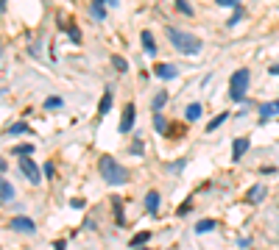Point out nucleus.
<instances>
[{
  "mask_svg": "<svg viewBox=\"0 0 279 250\" xmlns=\"http://www.w3.org/2000/svg\"><path fill=\"white\" fill-rule=\"evenodd\" d=\"M168 39L170 45L184 56H198L201 53V39L195 34H187V31H176V28H168Z\"/></svg>",
  "mask_w": 279,
  "mask_h": 250,
  "instance_id": "1",
  "label": "nucleus"
},
{
  "mask_svg": "<svg viewBox=\"0 0 279 250\" xmlns=\"http://www.w3.org/2000/svg\"><path fill=\"white\" fill-rule=\"evenodd\" d=\"M98 167H101V175H103V181H106L109 186H123L128 181V170L123 164H117L112 156H103Z\"/></svg>",
  "mask_w": 279,
  "mask_h": 250,
  "instance_id": "2",
  "label": "nucleus"
},
{
  "mask_svg": "<svg viewBox=\"0 0 279 250\" xmlns=\"http://www.w3.org/2000/svg\"><path fill=\"white\" fill-rule=\"evenodd\" d=\"M249 83H251L249 70H237L235 75H232V81H229V97H232V100H235V103L246 100V89H249Z\"/></svg>",
  "mask_w": 279,
  "mask_h": 250,
  "instance_id": "3",
  "label": "nucleus"
},
{
  "mask_svg": "<svg viewBox=\"0 0 279 250\" xmlns=\"http://www.w3.org/2000/svg\"><path fill=\"white\" fill-rule=\"evenodd\" d=\"M20 159H23V161H20V173H23L25 178L31 181V184H39V181H42V175H39V167L34 164L28 156H20Z\"/></svg>",
  "mask_w": 279,
  "mask_h": 250,
  "instance_id": "4",
  "label": "nucleus"
},
{
  "mask_svg": "<svg viewBox=\"0 0 279 250\" xmlns=\"http://www.w3.org/2000/svg\"><path fill=\"white\" fill-rule=\"evenodd\" d=\"M9 228H12V231H20V233H34L37 231L34 220H28V217H14V220L9 222Z\"/></svg>",
  "mask_w": 279,
  "mask_h": 250,
  "instance_id": "5",
  "label": "nucleus"
},
{
  "mask_svg": "<svg viewBox=\"0 0 279 250\" xmlns=\"http://www.w3.org/2000/svg\"><path fill=\"white\" fill-rule=\"evenodd\" d=\"M134 117H137V108H134V103H128L126 108H123V119H120V134H128L134 125Z\"/></svg>",
  "mask_w": 279,
  "mask_h": 250,
  "instance_id": "6",
  "label": "nucleus"
},
{
  "mask_svg": "<svg viewBox=\"0 0 279 250\" xmlns=\"http://www.w3.org/2000/svg\"><path fill=\"white\" fill-rule=\"evenodd\" d=\"M249 142H251L249 137H237L235 142H232V161H240L243 159V153L249 150Z\"/></svg>",
  "mask_w": 279,
  "mask_h": 250,
  "instance_id": "7",
  "label": "nucleus"
},
{
  "mask_svg": "<svg viewBox=\"0 0 279 250\" xmlns=\"http://www.w3.org/2000/svg\"><path fill=\"white\" fill-rule=\"evenodd\" d=\"M154 75L162 78V81H170V78L179 75V70H176L173 64H157V67H154Z\"/></svg>",
  "mask_w": 279,
  "mask_h": 250,
  "instance_id": "8",
  "label": "nucleus"
},
{
  "mask_svg": "<svg viewBox=\"0 0 279 250\" xmlns=\"http://www.w3.org/2000/svg\"><path fill=\"white\" fill-rule=\"evenodd\" d=\"M273 114H279V100H273V103H262V106H260V122H268V119H271Z\"/></svg>",
  "mask_w": 279,
  "mask_h": 250,
  "instance_id": "9",
  "label": "nucleus"
},
{
  "mask_svg": "<svg viewBox=\"0 0 279 250\" xmlns=\"http://www.w3.org/2000/svg\"><path fill=\"white\" fill-rule=\"evenodd\" d=\"M112 103H115V95H112V89H106V92H103V97H101V103H98V114L103 117V114L112 108Z\"/></svg>",
  "mask_w": 279,
  "mask_h": 250,
  "instance_id": "10",
  "label": "nucleus"
},
{
  "mask_svg": "<svg viewBox=\"0 0 279 250\" xmlns=\"http://www.w3.org/2000/svg\"><path fill=\"white\" fill-rule=\"evenodd\" d=\"M143 48H146V53L148 56H157V42H154V36H151V31H143Z\"/></svg>",
  "mask_w": 279,
  "mask_h": 250,
  "instance_id": "11",
  "label": "nucleus"
},
{
  "mask_svg": "<svg viewBox=\"0 0 279 250\" xmlns=\"http://www.w3.org/2000/svg\"><path fill=\"white\" fill-rule=\"evenodd\" d=\"M9 200H14V186L0 178V203H9Z\"/></svg>",
  "mask_w": 279,
  "mask_h": 250,
  "instance_id": "12",
  "label": "nucleus"
},
{
  "mask_svg": "<svg viewBox=\"0 0 279 250\" xmlns=\"http://www.w3.org/2000/svg\"><path fill=\"white\" fill-rule=\"evenodd\" d=\"M146 208H148V214H157L159 211V195L157 192H148L146 195Z\"/></svg>",
  "mask_w": 279,
  "mask_h": 250,
  "instance_id": "13",
  "label": "nucleus"
},
{
  "mask_svg": "<svg viewBox=\"0 0 279 250\" xmlns=\"http://www.w3.org/2000/svg\"><path fill=\"white\" fill-rule=\"evenodd\" d=\"M262 197H265V186H260V184H257V186H251V189H249L246 200H249V203H260Z\"/></svg>",
  "mask_w": 279,
  "mask_h": 250,
  "instance_id": "14",
  "label": "nucleus"
},
{
  "mask_svg": "<svg viewBox=\"0 0 279 250\" xmlns=\"http://www.w3.org/2000/svg\"><path fill=\"white\" fill-rule=\"evenodd\" d=\"M90 14H92V17H95V20H103V17H106V9H103V3H101V0H92Z\"/></svg>",
  "mask_w": 279,
  "mask_h": 250,
  "instance_id": "15",
  "label": "nucleus"
},
{
  "mask_svg": "<svg viewBox=\"0 0 279 250\" xmlns=\"http://www.w3.org/2000/svg\"><path fill=\"white\" fill-rule=\"evenodd\" d=\"M154 131H157V134H165V131H168V122H165V117H162L159 111H154Z\"/></svg>",
  "mask_w": 279,
  "mask_h": 250,
  "instance_id": "16",
  "label": "nucleus"
},
{
  "mask_svg": "<svg viewBox=\"0 0 279 250\" xmlns=\"http://www.w3.org/2000/svg\"><path fill=\"white\" fill-rule=\"evenodd\" d=\"M213 228H218V220H198L195 231H198V233H206V231H213Z\"/></svg>",
  "mask_w": 279,
  "mask_h": 250,
  "instance_id": "17",
  "label": "nucleus"
},
{
  "mask_svg": "<svg viewBox=\"0 0 279 250\" xmlns=\"http://www.w3.org/2000/svg\"><path fill=\"white\" fill-rule=\"evenodd\" d=\"M184 117H187V119H198L201 117V103H190L187 111H184Z\"/></svg>",
  "mask_w": 279,
  "mask_h": 250,
  "instance_id": "18",
  "label": "nucleus"
},
{
  "mask_svg": "<svg viewBox=\"0 0 279 250\" xmlns=\"http://www.w3.org/2000/svg\"><path fill=\"white\" fill-rule=\"evenodd\" d=\"M226 119H229V111H224V114H218V117L213 119V122L206 125V131H215V128H221V125L226 122Z\"/></svg>",
  "mask_w": 279,
  "mask_h": 250,
  "instance_id": "19",
  "label": "nucleus"
},
{
  "mask_svg": "<svg viewBox=\"0 0 279 250\" xmlns=\"http://www.w3.org/2000/svg\"><path fill=\"white\" fill-rule=\"evenodd\" d=\"M148 239H151V233H148V231H140L137 236L131 239V247H140V244H146Z\"/></svg>",
  "mask_w": 279,
  "mask_h": 250,
  "instance_id": "20",
  "label": "nucleus"
},
{
  "mask_svg": "<svg viewBox=\"0 0 279 250\" xmlns=\"http://www.w3.org/2000/svg\"><path fill=\"white\" fill-rule=\"evenodd\" d=\"M165 100H168V95H165V92H157V97L151 100V108H154V111H159V108L165 106Z\"/></svg>",
  "mask_w": 279,
  "mask_h": 250,
  "instance_id": "21",
  "label": "nucleus"
},
{
  "mask_svg": "<svg viewBox=\"0 0 279 250\" xmlns=\"http://www.w3.org/2000/svg\"><path fill=\"white\" fill-rule=\"evenodd\" d=\"M176 9L184 14V17H193V9H190V3H187V0H176Z\"/></svg>",
  "mask_w": 279,
  "mask_h": 250,
  "instance_id": "22",
  "label": "nucleus"
},
{
  "mask_svg": "<svg viewBox=\"0 0 279 250\" xmlns=\"http://www.w3.org/2000/svg\"><path fill=\"white\" fill-rule=\"evenodd\" d=\"M112 64H115V70H117V72H126V70H128L126 59H120V56H112Z\"/></svg>",
  "mask_w": 279,
  "mask_h": 250,
  "instance_id": "23",
  "label": "nucleus"
},
{
  "mask_svg": "<svg viewBox=\"0 0 279 250\" xmlns=\"http://www.w3.org/2000/svg\"><path fill=\"white\" fill-rule=\"evenodd\" d=\"M243 12H246V9H240V6H235V14H232V20H229V25H237V23H240V17H243Z\"/></svg>",
  "mask_w": 279,
  "mask_h": 250,
  "instance_id": "24",
  "label": "nucleus"
},
{
  "mask_svg": "<svg viewBox=\"0 0 279 250\" xmlns=\"http://www.w3.org/2000/svg\"><path fill=\"white\" fill-rule=\"evenodd\" d=\"M61 97H50V100H45V108H61Z\"/></svg>",
  "mask_w": 279,
  "mask_h": 250,
  "instance_id": "25",
  "label": "nucleus"
},
{
  "mask_svg": "<svg viewBox=\"0 0 279 250\" xmlns=\"http://www.w3.org/2000/svg\"><path fill=\"white\" fill-rule=\"evenodd\" d=\"M31 150H34L31 145H17V148H14V153H17V156H31Z\"/></svg>",
  "mask_w": 279,
  "mask_h": 250,
  "instance_id": "26",
  "label": "nucleus"
},
{
  "mask_svg": "<svg viewBox=\"0 0 279 250\" xmlns=\"http://www.w3.org/2000/svg\"><path fill=\"white\" fill-rule=\"evenodd\" d=\"M9 131H12V134H25V131H28V125H25V122H17V125H12Z\"/></svg>",
  "mask_w": 279,
  "mask_h": 250,
  "instance_id": "27",
  "label": "nucleus"
},
{
  "mask_svg": "<svg viewBox=\"0 0 279 250\" xmlns=\"http://www.w3.org/2000/svg\"><path fill=\"white\" fill-rule=\"evenodd\" d=\"M218 6H224V9H235V6H240V0H218Z\"/></svg>",
  "mask_w": 279,
  "mask_h": 250,
  "instance_id": "28",
  "label": "nucleus"
},
{
  "mask_svg": "<svg viewBox=\"0 0 279 250\" xmlns=\"http://www.w3.org/2000/svg\"><path fill=\"white\" fill-rule=\"evenodd\" d=\"M128 150H131V156H143V145H140V139H134V145Z\"/></svg>",
  "mask_w": 279,
  "mask_h": 250,
  "instance_id": "29",
  "label": "nucleus"
},
{
  "mask_svg": "<svg viewBox=\"0 0 279 250\" xmlns=\"http://www.w3.org/2000/svg\"><path fill=\"white\" fill-rule=\"evenodd\" d=\"M70 39H73V42H81V34H79L76 28H70Z\"/></svg>",
  "mask_w": 279,
  "mask_h": 250,
  "instance_id": "30",
  "label": "nucleus"
},
{
  "mask_svg": "<svg viewBox=\"0 0 279 250\" xmlns=\"http://www.w3.org/2000/svg\"><path fill=\"white\" fill-rule=\"evenodd\" d=\"M70 206H73V208H81V206H84V200H81V197H73V203H70Z\"/></svg>",
  "mask_w": 279,
  "mask_h": 250,
  "instance_id": "31",
  "label": "nucleus"
},
{
  "mask_svg": "<svg viewBox=\"0 0 279 250\" xmlns=\"http://www.w3.org/2000/svg\"><path fill=\"white\" fill-rule=\"evenodd\" d=\"M268 75H279V64H271V67H268Z\"/></svg>",
  "mask_w": 279,
  "mask_h": 250,
  "instance_id": "32",
  "label": "nucleus"
},
{
  "mask_svg": "<svg viewBox=\"0 0 279 250\" xmlns=\"http://www.w3.org/2000/svg\"><path fill=\"white\" fill-rule=\"evenodd\" d=\"M101 3H106L109 9H115V6H117V0H101Z\"/></svg>",
  "mask_w": 279,
  "mask_h": 250,
  "instance_id": "33",
  "label": "nucleus"
},
{
  "mask_svg": "<svg viewBox=\"0 0 279 250\" xmlns=\"http://www.w3.org/2000/svg\"><path fill=\"white\" fill-rule=\"evenodd\" d=\"M0 173H6V161L0 159Z\"/></svg>",
  "mask_w": 279,
  "mask_h": 250,
  "instance_id": "34",
  "label": "nucleus"
},
{
  "mask_svg": "<svg viewBox=\"0 0 279 250\" xmlns=\"http://www.w3.org/2000/svg\"><path fill=\"white\" fill-rule=\"evenodd\" d=\"M6 3L9 0H0V12H6Z\"/></svg>",
  "mask_w": 279,
  "mask_h": 250,
  "instance_id": "35",
  "label": "nucleus"
},
{
  "mask_svg": "<svg viewBox=\"0 0 279 250\" xmlns=\"http://www.w3.org/2000/svg\"><path fill=\"white\" fill-rule=\"evenodd\" d=\"M56 250H64V242H61V239L56 242Z\"/></svg>",
  "mask_w": 279,
  "mask_h": 250,
  "instance_id": "36",
  "label": "nucleus"
},
{
  "mask_svg": "<svg viewBox=\"0 0 279 250\" xmlns=\"http://www.w3.org/2000/svg\"><path fill=\"white\" fill-rule=\"evenodd\" d=\"M131 250H134V247H131ZM137 250H148V247H137Z\"/></svg>",
  "mask_w": 279,
  "mask_h": 250,
  "instance_id": "37",
  "label": "nucleus"
}]
</instances>
